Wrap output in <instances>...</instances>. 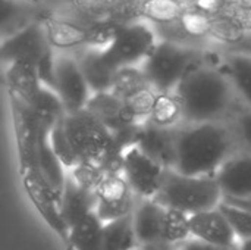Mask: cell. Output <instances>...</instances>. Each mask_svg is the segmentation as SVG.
I'll return each mask as SVG.
<instances>
[{
	"instance_id": "6da1fadb",
	"label": "cell",
	"mask_w": 251,
	"mask_h": 250,
	"mask_svg": "<svg viewBox=\"0 0 251 250\" xmlns=\"http://www.w3.org/2000/svg\"><path fill=\"white\" fill-rule=\"evenodd\" d=\"M232 128L222 122L187 124L175 128L174 169L188 177L216 175L234 155Z\"/></svg>"
},
{
	"instance_id": "7a4b0ae2",
	"label": "cell",
	"mask_w": 251,
	"mask_h": 250,
	"mask_svg": "<svg viewBox=\"0 0 251 250\" xmlns=\"http://www.w3.org/2000/svg\"><path fill=\"white\" fill-rule=\"evenodd\" d=\"M187 124L221 122L231 111L235 90L222 69L197 62L174 91Z\"/></svg>"
},
{
	"instance_id": "3957f363",
	"label": "cell",
	"mask_w": 251,
	"mask_h": 250,
	"mask_svg": "<svg viewBox=\"0 0 251 250\" xmlns=\"http://www.w3.org/2000/svg\"><path fill=\"white\" fill-rule=\"evenodd\" d=\"M62 127L79 164L94 165L107 175L122 174L124 155L119 152L113 134L87 109L66 113Z\"/></svg>"
},
{
	"instance_id": "277c9868",
	"label": "cell",
	"mask_w": 251,
	"mask_h": 250,
	"mask_svg": "<svg viewBox=\"0 0 251 250\" xmlns=\"http://www.w3.org/2000/svg\"><path fill=\"white\" fill-rule=\"evenodd\" d=\"M154 200L166 209L194 215L216 209L224 200V193L215 175L188 177L175 169H166Z\"/></svg>"
},
{
	"instance_id": "5b68a950",
	"label": "cell",
	"mask_w": 251,
	"mask_h": 250,
	"mask_svg": "<svg viewBox=\"0 0 251 250\" xmlns=\"http://www.w3.org/2000/svg\"><path fill=\"white\" fill-rule=\"evenodd\" d=\"M199 57L200 53L191 46L159 40L141 69L156 93H174L191 66L200 62Z\"/></svg>"
},
{
	"instance_id": "8992f818",
	"label": "cell",
	"mask_w": 251,
	"mask_h": 250,
	"mask_svg": "<svg viewBox=\"0 0 251 250\" xmlns=\"http://www.w3.org/2000/svg\"><path fill=\"white\" fill-rule=\"evenodd\" d=\"M144 0H66V10L84 27L128 25L141 21Z\"/></svg>"
},
{
	"instance_id": "52a82bcc",
	"label": "cell",
	"mask_w": 251,
	"mask_h": 250,
	"mask_svg": "<svg viewBox=\"0 0 251 250\" xmlns=\"http://www.w3.org/2000/svg\"><path fill=\"white\" fill-rule=\"evenodd\" d=\"M157 43L156 28L146 21H137L119 29L113 43L104 49V55L116 69L137 66L149 57Z\"/></svg>"
},
{
	"instance_id": "ba28073f",
	"label": "cell",
	"mask_w": 251,
	"mask_h": 250,
	"mask_svg": "<svg viewBox=\"0 0 251 250\" xmlns=\"http://www.w3.org/2000/svg\"><path fill=\"white\" fill-rule=\"evenodd\" d=\"M7 94H9L12 121L15 128L19 171L21 174H24L26 171L37 169L38 141L43 130L46 128L41 125L40 119L37 118L35 112L31 109L28 103H25L13 93L7 91Z\"/></svg>"
},
{
	"instance_id": "9c48e42d",
	"label": "cell",
	"mask_w": 251,
	"mask_h": 250,
	"mask_svg": "<svg viewBox=\"0 0 251 250\" xmlns=\"http://www.w3.org/2000/svg\"><path fill=\"white\" fill-rule=\"evenodd\" d=\"M166 168L149 158L138 146H131L124 153V177L137 197L154 199L159 193Z\"/></svg>"
},
{
	"instance_id": "30bf717a",
	"label": "cell",
	"mask_w": 251,
	"mask_h": 250,
	"mask_svg": "<svg viewBox=\"0 0 251 250\" xmlns=\"http://www.w3.org/2000/svg\"><path fill=\"white\" fill-rule=\"evenodd\" d=\"M22 177V184L25 189V193L28 199L31 200L32 206L37 209L43 221L60 237V240L68 245L69 240V227L66 225L62 214H60V206L59 200L49 187V184L44 181V178L40 175L37 169L26 171L21 174Z\"/></svg>"
},
{
	"instance_id": "8fae6325",
	"label": "cell",
	"mask_w": 251,
	"mask_h": 250,
	"mask_svg": "<svg viewBox=\"0 0 251 250\" xmlns=\"http://www.w3.org/2000/svg\"><path fill=\"white\" fill-rule=\"evenodd\" d=\"M56 93L66 113H76L85 109L91 90L76 57L68 55L56 56Z\"/></svg>"
},
{
	"instance_id": "7c38bea8",
	"label": "cell",
	"mask_w": 251,
	"mask_h": 250,
	"mask_svg": "<svg viewBox=\"0 0 251 250\" xmlns=\"http://www.w3.org/2000/svg\"><path fill=\"white\" fill-rule=\"evenodd\" d=\"M43 24L34 19L21 31L3 38L1 59L10 65L15 62H29L37 66L38 60L50 50Z\"/></svg>"
},
{
	"instance_id": "4fadbf2b",
	"label": "cell",
	"mask_w": 251,
	"mask_h": 250,
	"mask_svg": "<svg viewBox=\"0 0 251 250\" xmlns=\"http://www.w3.org/2000/svg\"><path fill=\"white\" fill-rule=\"evenodd\" d=\"M135 193L129 187L124 174L106 175L100 187L97 189V217L106 224L119 218H125L134 214Z\"/></svg>"
},
{
	"instance_id": "5bb4252c",
	"label": "cell",
	"mask_w": 251,
	"mask_h": 250,
	"mask_svg": "<svg viewBox=\"0 0 251 250\" xmlns=\"http://www.w3.org/2000/svg\"><path fill=\"white\" fill-rule=\"evenodd\" d=\"M165 218L166 208L154 199H141L135 205L132 214V225L138 246L165 245Z\"/></svg>"
},
{
	"instance_id": "9a60e30c",
	"label": "cell",
	"mask_w": 251,
	"mask_h": 250,
	"mask_svg": "<svg viewBox=\"0 0 251 250\" xmlns=\"http://www.w3.org/2000/svg\"><path fill=\"white\" fill-rule=\"evenodd\" d=\"M190 228L193 239L219 248L237 249V236L219 208L190 215Z\"/></svg>"
},
{
	"instance_id": "2e32d148",
	"label": "cell",
	"mask_w": 251,
	"mask_h": 250,
	"mask_svg": "<svg viewBox=\"0 0 251 250\" xmlns=\"http://www.w3.org/2000/svg\"><path fill=\"white\" fill-rule=\"evenodd\" d=\"M135 146H138L149 158L166 169L175 165V128H163L150 119L140 127Z\"/></svg>"
},
{
	"instance_id": "e0dca14e",
	"label": "cell",
	"mask_w": 251,
	"mask_h": 250,
	"mask_svg": "<svg viewBox=\"0 0 251 250\" xmlns=\"http://www.w3.org/2000/svg\"><path fill=\"white\" fill-rule=\"evenodd\" d=\"M215 177L224 197L251 199V152L234 153Z\"/></svg>"
},
{
	"instance_id": "ac0fdd59",
	"label": "cell",
	"mask_w": 251,
	"mask_h": 250,
	"mask_svg": "<svg viewBox=\"0 0 251 250\" xmlns=\"http://www.w3.org/2000/svg\"><path fill=\"white\" fill-rule=\"evenodd\" d=\"M85 109L96 119H99L113 136L132 125L141 124L131 115L125 103L110 91L93 94Z\"/></svg>"
},
{
	"instance_id": "d6986e66",
	"label": "cell",
	"mask_w": 251,
	"mask_h": 250,
	"mask_svg": "<svg viewBox=\"0 0 251 250\" xmlns=\"http://www.w3.org/2000/svg\"><path fill=\"white\" fill-rule=\"evenodd\" d=\"M38 21L43 24L47 41L53 50H72L78 47H87L88 28L82 24L71 18H62L51 13L41 15Z\"/></svg>"
},
{
	"instance_id": "ffe728a7",
	"label": "cell",
	"mask_w": 251,
	"mask_h": 250,
	"mask_svg": "<svg viewBox=\"0 0 251 250\" xmlns=\"http://www.w3.org/2000/svg\"><path fill=\"white\" fill-rule=\"evenodd\" d=\"M97 203V192L81 187L71 175H68L59 206L60 214L69 230L82 218L96 212Z\"/></svg>"
},
{
	"instance_id": "44dd1931",
	"label": "cell",
	"mask_w": 251,
	"mask_h": 250,
	"mask_svg": "<svg viewBox=\"0 0 251 250\" xmlns=\"http://www.w3.org/2000/svg\"><path fill=\"white\" fill-rule=\"evenodd\" d=\"M76 60L93 94L107 93L112 90L118 69L107 60L104 50L85 47Z\"/></svg>"
},
{
	"instance_id": "7402d4cb",
	"label": "cell",
	"mask_w": 251,
	"mask_h": 250,
	"mask_svg": "<svg viewBox=\"0 0 251 250\" xmlns=\"http://www.w3.org/2000/svg\"><path fill=\"white\" fill-rule=\"evenodd\" d=\"M4 80L7 91L16 94L28 105L34 100V97L43 87L37 72V66L29 62L10 63L6 69Z\"/></svg>"
},
{
	"instance_id": "603a6c76",
	"label": "cell",
	"mask_w": 251,
	"mask_h": 250,
	"mask_svg": "<svg viewBox=\"0 0 251 250\" xmlns=\"http://www.w3.org/2000/svg\"><path fill=\"white\" fill-rule=\"evenodd\" d=\"M224 72L229 78L235 94L251 108V53H231L225 57Z\"/></svg>"
},
{
	"instance_id": "cb8c5ba5",
	"label": "cell",
	"mask_w": 251,
	"mask_h": 250,
	"mask_svg": "<svg viewBox=\"0 0 251 250\" xmlns=\"http://www.w3.org/2000/svg\"><path fill=\"white\" fill-rule=\"evenodd\" d=\"M103 230L104 222L93 212L71 228L68 245L75 250H101Z\"/></svg>"
},
{
	"instance_id": "d4e9b609",
	"label": "cell",
	"mask_w": 251,
	"mask_h": 250,
	"mask_svg": "<svg viewBox=\"0 0 251 250\" xmlns=\"http://www.w3.org/2000/svg\"><path fill=\"white\" fill-rule=\"evenodd\" d=\"M29 106L35 112L41 125L50 133L66 115V111L57 93L46 85L41 87L38 94L29 103Z\"/></svg>"
},
{
	"instance_id": "484cf974",
	"label": "cell",
	"mask_w": 251,
	"mask_h": 250,
	"mask_svg": "<svg viewBox=\"0 0 251 250\" xmlns=\"http://www.w3.org/2000/svg\"><path fill=\"white\" fill-rule=\"evenodd\" d=\"M137 248L132 215L104 224L101 250H134Z\"/></svg>"
},
{
	"instance_id": "4316f807",
	"label": "cell",
	"mask_w": 251,
	"mask_h": 250,
	"mask_svg": "<svg viewBox=\"0 0 251 250\" xmlns=\"http://www.w3.org/2000/svg\"><path fill=\"white\" fill-rule=\"evenodd\" d=\"M185 7L178 0H144L141 19L153 24L154 28L175 24L181 19Z\"/></svg>"
},
{
	"instance_id": "83f0119b",
	"label": "cell",
	"mask_w": 251,
	"mask_h": 250,
	"mask_svg": "<svg viewBox=\"0 0 251 250\" xmlns=\"http://www.w3.org/2000/svg\"><path fill=\"white\" fill-rule=\"evenodd\" d=\"M209 38L221 44L237 46L246 43V40L249 38V32H246L229 13L222 12L216 16H212Z\"/></svg>"
},
{
	"instance_id": "f1b7e54d",
	"label": "cell",
	"mask_w": 251,
	"mask_h": 250,
	"mask_svg": "<svg viewBox=\"0 0 251 250\" xmlns=\"http://www.w3.org/2000/svg\"><path fill=\"white\" fill-rule=\"evenodd\" d=\"M182 119V105L175 93H157L150 121L163 128H175Z\"/></svg>"
},
{
	"instance_id": "f546056e",
	"label": "cell",
	"mask_w": 251,
	"mask_h": 250,
	"mask_svg": "<svg viewBox=\"0 0 251 250\" xmlns=\"http://www.w3.org/2000/svg\"><path fill=\"white\" fill-rule=\"evenodd\" d=\"M146 87H151V85L149 84L143 69L138 66H126L118 69L110 93H113L118 99L124 102L129 96L135 94L137 91Z\"/></svg>"
},
{
	"instance_id": "4dcf8cb0",
	"label": "cell",
	"mask_w": 251,
	"mask_h": 250,
	"mask_svg": "<svg viewBox=\"0 0 251 250\" xmlns=\"http://www.w3.org/2000/svg\"><path fill=\"white\" fill-rule=\"evenodd\" d=\"M179 27L182 28L187 41L197 38H209L212 28V16L196 7H185L179 19Z\"/></svg>"
},
{
	"instance_id": "1f68e13d",
	"label": "cell",
	"mask_w": 251,
	"mask_h": 250,
	"mask_svg": "<svg viewBox=\"0 0 251 250\" xmlns=\"http://www.w3.org/2000/svg\"><path fill=\"white\" fill-rule=\"evenodd\" d=\"M191 237V228H190V215L175 211V209H166V218H165V233H163V242L168 246H176Z\"/></svg>"
},
{
	"instance_id": "d6a6232c",
	"label": "cell",
	"mask_w": 251,
	"mask_h": 250,
	"mask_svg": "<svg viewBox=\"0 0 251 250\" xmlns=\"http://www.w3.org/2000/svg\"><path fill=\"white\" fill-rule=\"evenodd\" d=\"M219 211L224 214L226 221L229 222L231 228L234 230L237 239L246 242L251 239V211L235 206L232 203L224 202L218 206Z\"/></svg>"
},
{
	"instance_id": "836d02e7",
	"label": "cell",
	"mask_w": 251,
	"mask_h": 250,
	"mask_svg": "<svg viewBox=\"0 0 251 250\" xmlns=\"http://www.w3.org/2000/svg\"><path fill=\"white\" fill-rule=\"evenodd\" d=\"M81 187H85L88 190L97 192V189L100 187V184L103 183V180L106 178V172L94 165L90 164H79L78 167H75L74 169H71L69 174Z\"/></svg>"
},
{
	"instance_id": "e575fe53",
	"label": "cell",
	"mask_w": 251,
	"mask_h": 250,
	"mask_svg": "<svg viewBox=\"0 0 251 250\" xmlns=\"http://www.w3.org/2000/svg\"><path fill=\"white\" fill-rule=\"evenodd\" d=\"M87 28H88L87 47L104 50L113 43V40L116 38V35H118V32H119V29L122 27L100 24V25H91V27H87Z\"/></svg>"
},
{
	"instance_id": "d590c367",
	"label": "cell",
	"mask_w": 251,
	"mask_h": 250,
	"mask_svg": "<svg viewBox=\"0 0 251 250\" xmlns=\"http://www.w3.org/2000/svg\"><path fill=\"white\" fill-rule=\"evenodd\" d=\"M232 133L243 152H251V108H247L235 118Z\"/></svg>"
},
{
	"instance_id": "8d00e7d4",
	"label": "cell",
	"mask_w": 251,
	"mask_h": 250,
	"mask_svg": "<svg viewBox=\"0 0 251 250\" xmlns=\"http://www.w3.org/2000/svg\"><path fill=\"white\" fill-rule=\"evenodd\" d=\"M225 12L229 13L241 25V28L246 32L251 34V7H244V6H238L235 3H231L226 6Z\"/></svg>"
},
{
	"instance_id": "74e56055",
	"label": "cell",
	"mask_w": 251,
	"mask_h": 250,
	"mask_svg": "<svg viewBox=\"0 0 251 250\" xmlns=\"http://www.w3.org/2000/svg\"><path fill=\"white\" fill-rule=\"evenodd\" d=\"M228 6L226 0H194L193 7L210 15V16H216L222 12H225Z\"/></svg>"
},
{
	"instance_id": "f35d334b",
	"label": "cell",
	"mask_w": 251,
	"mask_h": 250,
	"mask_svg": "<svg viewBox=\"0 0 251 250\" xmlns=\"http://www.w3.org/2000/svg\"><path fill=\"white\" fill-rule=\"evenodd\" d=\"M174 250H238V249H229V248H219V246H213L204 242H200L197 239H188L176 246H172Z\"/></svg>"
},
{
	"instance_id": "ab89813d",
	"label": "cell",
	"mask_w": 251,
	"mask_h": 250,
	"mask_svg": "<svg viewBox=\"0 0 251 250\" xmlns=\"http://www.w3.org/2000/svg\"><path fill=\"white\" fill-rule=\"evenodd\" d=\"M224 202H228V203H232L235 206H240V208H244V209L251 211V199H229V197H224Z\"/></svg>"
},
{
	"instance_id": "60d3db41",
	"label": "cell",
	"mask_w": 251,
	"mask_h": 250,
	"mask_svg": "<svg viewBox=\"0 0 251 250\" xmlns=\"http://www.w3.org/2000/svg\"><path fill=\"white\" fill-rule=\"evenodd\" d=\"M134 250H172V246L168 245H160V246H138Z\"/></svg>"
},
{
	"instance_id": "b9f144b4",
	"label": "cell",
	"mask_w": 251,
	"mask_h": 250,
	"mask_svg": "<svg viewBox=\"0 0 251 250\" xmlns=\"http://www.w3.org/2000/svg\"><path fill=\"white\" fill-rule=\"evenodd\" d=\"M235 4L238 6H244V7H251V0H234Z\"/></svg>"
},
{
	"instance_id": "7bdbcfd3",
	"label": "cell",
	"mask_w": 251,
	"mask_h": 250,
	"mask_svg": "<svg viewBox=\"0 0 251 250\" xmlns=\"http://www.w3.org/2000/svg\"><path fill=\"white\" fill-rule=\"evenodd\" d=\"M184 7H193V4H194V0H178Z\"/></svg>"
},
{
	"instance_id": "ee69618b",
	"label": "cell",
	"mask_w": 251,
	"mask_h": 250,
	"mask_svg": "<svg viewBox=\"0 0 251 250\" xmlns=\"http://www.w3.org/2000/svg\"><path fill=\"white\" fill-rule=\"evenodd\" d=\"M238 250H251V239L250 240H246V242H243L241 248H240Z\"/></svg>"
},
{
	"instance_id": "f6af8a7d",
	"label": "cell",
	"mask_w": 251,
	"mask_h": 250,
	"mask_svg": "<svg viewBox=\"0 0 251 250\" xmlns=\"http://www.w3.org/2000/svg\"><path fill=\"white\" fill-rule=\"evenodd\" d=\"M18 1H21V3H26V4H37L40 0H18Z\"/></svg>"
},
{
	"instance_id": "bcb514c9",
	"label": "cell",
	"mask_w": 251,
	"mask_h": 250,
	"mask_svg": "<svg viewBox=\"0 0 251 250\" xmlns=\"http://www.w3.org/2000/svg\"><path fill=\"white\" fill-rule=\"evenodd\" d=\"M66 250H75V249H74L72 246H69V245H68V246H66Z\"/></svg>"
},
{
	"instance_id": "7dc6e473",
	"label": "cell",
	"mask_w": 251,
	"mask_h": 250,
	"mask_svg": "<svg viewBox=\"0 0 251 250\" xmlns=\"http://www.w3.org/2000/svg\"><path fill=\"white\" fill-rule=\"evenodd\" d=\"M172 250H174V249H172Z\"/></svg>"
}]
</instances>
